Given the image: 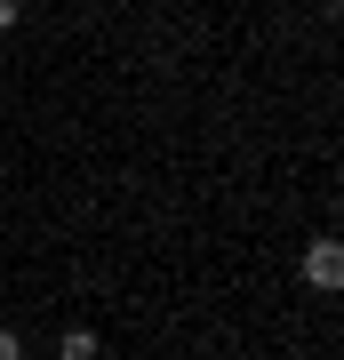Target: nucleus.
Wrapping results in <instances>:
<instances>
[{
    "instance_id": "obj_1",
    "label": "nucleus",
    "mask_w": 344,
    "mask_h": 360,
    "mask_svg": "<svg viewBox=\"0 0 344 360\" xmlns=\"http://www.w3.org/2000/svg\"><path fill=\"white\" fill-rule=\"evenodd\" d=\"M305 281L312 288H344V240H312L305 248Z\"/></svg>"
},
{
    "instance_id": "obj_2",
    "label": "nucleus",
    "mask_w": 344,
    "mask_h": 360,
    "mask_svg": "<svg viewBox=\"0 0 344 360\" xmlns=\"http://www.w3.org/2000/svg\"><path fill=\"white\" fill-rule=\"evenodd\" d=\"M56 360H96V336H89V328H64V345H56Z\"/></svg>"
},
{
    "instance_id": "obj_3",
    "label": "nucleus",
    "mask_w": 344,
    "mask_h": 360,
    "mask_svg": "<svg viewBox=\"0 0 344 360\" xmlns=\"http://www.w3.org/2000/svg\"><path fill=\"white\" fill-rule=\"evenodd\" d=\"M0 360H25V345H16V328H0Z\"/></svg>"
},
{
    "instance_id": "obj_4",
    "label": "nucleus",
    "mask_w": 344,
    "mask_h": 360,
    "mask_svg": "<svg viewBox=\"0 0 344 360\" xmlns=\"http://www.w3.org/2000/svg\"><path fill=\"white\" fill-rule=\"evenodd\" d=\"M8 25H16V0H0V32H8Z\"/></svg>"
},
{
    "instance_id": "obj_5",
    "label": "nucleus",
    "mask_w": 344,
    "mask_h": 360,
    "mask_svg": "<svg viewBox=\"0 0 344 360\" xmlns=\"http://www.w3.org/2000/svg\"><path fill=\"white\" fill-rule=\"evenodd\" d=\"M96 360H104V352H96Z\"/></svg>"
}]
</instances>
